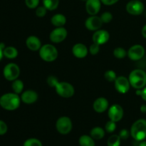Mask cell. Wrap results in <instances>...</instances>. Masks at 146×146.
<instances>
[{
	"label": "cell",
	"instance_id": "1",
	"mask_svg": "<svg viewBox=\"0 0 146 146\" xmlns=\"http://www.w3.org/2000/svg\"><path fill=\"white\" fill-rule=\"evenodd\" d=\"M21 102V97L15 93H7L0 97V106L6 111H15Z\"/></svg>",
	"mask_w": 146,
	"mask_h": 146
},
{
	"label": "cell",
	"instance_id": "2",
	"mask_svg": "<svg viewBox=\"0 0 146 146\" xmlns=\"http://www.w3.org/2000/svg\"><path fill=\"white\" fill-rule=\"evenodd\" d=\"M131 135L135 141H144L146 138V120L138 119L133 123L131 128Z\"/></svg>",
	"mask_w": 146,
	"mask_h": 146
},
{
	"label": "cell",
	"instance_id": "3",
	"mask_svg": "<svg viewBox=\"0 0 146 146\" xmlns=\"http://www.w3.org/2000/svg\"><path fill=\"white\" fill-rule=\"evenodd\" d=\"M131 86L135 89H142L146 86V72L142 69H135L128 76Z\"/></svg>",
	"mask_w": 146,
	"mask_h": 146
},
{
	"label": "cell",
	"instance_id": "4",
	"mask_svg": "<svg viewBox=\"0 0 146 146\" xmlns=\"http://www.w3.org/2000/svg\"><path fill=\"white\" fill-rule=\"evenodd\" d=\"M58 55V50L53 44H44L39 49V56L46 62H53L56 59Z\"/></svg>",
	"mask_w": 146,
	"mask_h": 146
},
{
	"label": "cell",
	"instance_id": "5",
	"mask_svg": "<svg viewBox=\"0 0 146 146\" xmlns=\"http://www.w3.org/2000/svg\"><path fill=\"white\" fill-rule=\"evenodd\" d=\"M54 88H55L56 92L59 96L62 98H68L72 97L75 93L74 87L70 83L66 81H57Z\"/></svg>",
	"mask_w": 146,
	"mask_h": 146
},
{
	"label": "cell",
	"instance_id": "6",
	"mask_svg": "<svg viewBox=\"0 0 146 146\" xmlns=\"http://www.w3.org/2000/svg\"><path fill=\"white\" fill-rule=\"evenodd\" d=\"M73 128L72 121L69 117L61 116L56 122V128L61 135H67L71 131Z\"/></svg>",
	"mask_w": 146,
	"mask_h": 146
},
{
	"label": "cell",
	"instance_id": "7",
	"mask_svg": "<svg viewBox=\"0 0 146 146\" xmlns=\"http://www.w3.org/2000/svg\"><path fill=\"white\" fill-rule=\"evenodd\" d=\"M3 75L7 81H14L17 79L20 75L19 67L14 63H9L4 66L3 69Z\"/></svg>",
	"mask_w": 146,
	"mask_h": 146
},
{
	"label": "cell",
	"instance_id": "8",
	"mask_svg": "<svg viewBox=\"0 0 146 146\" xmlns=\"http://www.w3.org/2000/svg\"><path fill=\"white\" fill-rule=\"evenodd\" d=\"M126 11L131 15L138 16L144 12L145 7L141 0H131L127 3Z\"/></svg>",
	"mask_w": 146,
	"mask_h": 146
},
{
	"label": "cell",
	"instance_id": "9",
	"mask_svg": "<svg viewBox=\"0 0 146 146\" xmlns=\"http://www.w3.org/2000/svg\"><path fill=\"white\" fill-rule=\"evenodd\" d=\"M67 35H68V31L66 29L62 27H56L54 30L51 31L50 33L49 38L51 42L54 44H58L66 38Z\"/></svg>",
	"mask_w": 146,
	"mask_h": 146
},
{
	"label": "cell",
	"instance_id": "10",
	"mask_svg": "<svg viewBox=\"0 0 146 146\" xmlns=\"http://www.w3.org/2000/svg\"><path fill=\"white\" fill-rule=\"evenodd\" d=\"M145 53V48L142 45L135 44V45L132 46L127 51V56L131 60L136 61L143 58Z\"/></svg>",
	"mask_w": 146,
	"mask_h": 146
},
{
	"label": "cell",
	"instance_id": "11",
	"mask_svg": "<svg viewBox=\"0 0 146 146\" xmlns=\"http://www.w3.org/2000/svg\"><path fill=\"white\" fill-rule=\"evenodd\" d=\"M124 115V111L122 106L118 104H113L108 109V118L111 121L117 123L121 121Z\"/></svg>",
	"mask_w": 146,
	"mask_h": 146
},
{
	"label": "cell",
	"instance_id": "12",
	"mask_svg": "<svg viewBox=\"0 0 146 146\" xmlns=\"http://www.w3.org/2000/svg\"><path fill=\"white\" fill-rule=\"evenodd\" d=\"M114 83H115V90L120 94H125L129 91L131 84L128 78H126L123 76H120L117 77Z\"/></svg>",
	"mask_w": 146,
	"mask_h": 146
},
{
	"label": "cell",
	"instance_id": "13",
	"mask_svg": "<svg viewBox=\"0 0 146 146\" xmlns=\"http://www.w3.org/2000/svg\"><path fill=\"white\" fill-rule=\"evenodd\" d=\"M103 21L101 17L96 15L90 16L85 21V27L89 31H96L100 29L103 25Z\"/></svg>",
	"mask_w": 146,
	"mask_h": 146
},
{
	"label": "cell",
	"instance_id": "14",
	"mask_svg": "<svg viewBox=\"0 0 146 146\" xmlns=\"http://www.w3.org/2000/svg\"><path fill=\"white\" fill-rule=\"evenodd\" d=\"M93 42L101 46L105 44L108 41L110 38V34L108 31L104 29H98L93 34Z\"/></svg>",
	"mask_w": 146,
	"mask_h": 146
},
{
	"label": "cell",
	"instance_id": "15",
	"mask_svg": "<svg viewBox=\"0 0 146 146\" xmlns=\"http://www.w3.org/2000/svg\"><path fill=\"white\" fill-rule=\"evenodd\" d=\"M101 0H87L86 1V10L89 15H96L101 8Z\"/></svg>",
	"mask_w": 146,
	"mask_h": 146
},
{
	"label": "cell",
	"instance_id": "16",
	"mask_svg": "<svg viewBox=\"0 0 146 146\" xmlns=\"http://www.w3.org/2000/svg\"><path fill=\"white\" fill-rule=\"evenodd\" d=\"M94 110L98 113H102L106 111L109 108L108 101L104 97H99L96 98L93 104Z\"/></svg>",
	"mask_w": 146,
	"mask_h": 146
},
{
	"label": "cell",
	"instance_id": "17",
	"mask_svg": "<svg viewBox=\"0 0 146 146\" xmlns=\"http://www.w3.org/2000/svg\"><path fill=\"white\" fill-rule=\"evenodd\" d=\"M21 100L24 104H32L38 100V94L34 90H27L21 93Z\"/></svg>",
	"mask_w": 146,
	"mask_h": 146
},
{
	"label": "cell",
	"instance_id": "18",
	"mask_svg": "<svg viewBox=\"0 0 146 146\" xmlns=\"http://www.w3.org/2000/svg\"><path fill=\"white\" fill-rule=\"evenodd\" d=\"M72 53L74 56L76 58H84L88 54V49L85 44L82 43H78L73 46Z\"/></svg>",
	"mask_w": 146,
	"mask_h": 146
},
{
	"label": "cell",
	"instance_id": "19",
	"mask_svg": "<svg viewBox=\"0 0 146 146\" xmlns=\"http://www.w3.org/2000/svg\"><path fill=\"white\" fill-rule=\"evenodd\" d=\"M26 46L30 51H39L41 47V41L36 36H30L26 39Z\"/></svg>",
	"mask_w": 146,
	"mask_h": 146
},
{
	"label": "cell",
	"instance_id": "20",
	"mask_svg": "<svg viewBox=\"0 0 146 146\" xmlns=\"http://www.w3.org/2000/svg\"><path fill=\"white\" fill-rule=\"evenodd\" d=\"M51 23L56 27H62L66 23V18L62 14H56L51 17Z\"/></svg>",
	"mask_w": 146,
	"mask_h": 146
},
{
	"label": "cell",
	"instance_id": "21",
	"mask_svg": "<svg viewBox=\"0 0 146 146\" xmlns=\"http://www.w3.org/2000/svg\"><path fill=\"white\" fill-rule=\"evenodd\" d=\"M18 50L14 46H7L3 50L4 56L9 59H14L18 56Z\"/></svg>",
	"mask_w": 146,
	"mask_h": 146
},
{
	"label": "cell",
	"instance_id": "22",
	"mask_svg": "<svg viewBox=\"0 0 146 146\" xmlns=\"http://www.w3.org/2000/svg\"><path fill=\"white\" fill-rule=\"evenodd\" d=\"M105 131L104 129H103L101 127H94V128L91 130V132H90V135L94 138V140H96V141H99L101 140L102 138H104V137L105 136Z\"/></svg>",
	"mask_w": 146,
	"mask_h": 146
},
{
	"label": "cell",
	"instance_id": "23",
	"mask_svg": "<svg viewBox=\"0 0 146 146\" xmlns=\"http://www.w3.org/2000/svg\"><path fill=\"white\" fill-rule=\"evenodd\" d=\"M80 146H95V140L88 135H81L78 140Z\"/></svg>",
	"mask_w": 146,
	"mask_h": 146
},
{
	"label": "cell",
	"instance_id": "24",
	"mask_svg": "<svg viewBox=\"0 0 146 146\" xmlns=\"http://www.w3.org/2000/svg\"><path fill=\"white\" fill-rule=\"evenodd\" d=\"M24 83L20 79H16L14 81H12V84H11V88H12L14 93L17 94H20L23 92V90H24Z\"/></svg>",
	"mask_w": 146,
	"mask_h": 146
},
{
	"label": "cell",
	"instance_id": "25",
	"mask_svg": "<svg viewBox=\"0 0 146 146\" xmlns=\"http://www.w3.org/2000/svg\"><path fill=\"white\" fill-rule=\"evenodd\" d=\"M43 6L48 11H54L56 9L59 4V0H42Z\"/></svg>",
	"mask_w": 146,
	"mask_h": 146
},
{
	"label": "cell",
	"instance_id": "26",
	"mask_svg": "<svg viewBox=\"0 0 146 146\" xmlns=\"http://www.w3.org/2000/svg\"><path fill=\"white\" fill-rule=\"evenodd\" d=\"M121 139L118 135H111L107 141V145L108 146H120L121 145Z\"/></svg>",
	"mask_w": 146,
	"mask_h": 146
},
{
	"label": "cell",
	"instance_id": "27",
	"mask_svg": "<svg viewBox=\"0 0 146 146\" xmlns=\"http://www.w3.org/2000/svg\"><path fill=\"white\" fill-rule=\"evenodd\" d=\"M113 56L117 58H124L127 56V51L122 47H117L113 50Z\"/></svg>",
	"mask_w": 146,
	"mask_h": 146
},
{
	"label": "cell",
	"instance_id": "28",
	"mask_svg": "<svg viewBox=\"0 0 146 146\" xmlns=\"http://www.w3.org/2000/svg\"><path fill=\"white\" fill-rule=\"evenodd\" d=\"M23 146H42L41 141L37 138H29L24 141Z\"/></svg>",
	"mask_w": 146,
	"mask_h": 146
},
{
	"label": "cell",
	"instance_id": "29",
	"mask_svg": "<svg viewBox=\"0 0 146 146\" xmlns=\"http://www.w3.org/2000/svg\"><path fill=\"white\" fill-rule=\"evenodd\" d=\"M104 77H105L106 80L109 82H113L115 81L116 78L118 76H116V74L113 70H108L104 74Z\"/></svg>",
	"mask_w": 146,
	"mask_h": 146
},
{
	"label": "cell",
	"instance_id": "30",
	"mask_svg": "<svg viewBox=\"0 0 146 146\" xmlns=\"http://www.w3.org/2000/svg\"><path fill=\"white\" fill-rule=\"evenodd\" d=\"M115 129H116V123L114 122V121L110 120L106 123L105 130L108 133H112L115 131Z\"/></svg>",
	"mask_w": 146,
	"mask_h": 146
},
{
	"label": "cell",
	"instance_id": "31",
	"mask_svg": "<svg viewBox=\"0 0 146 146\" xmlns=\"http://www.w3.org/2000/svg\"><path fill=\"white\" fill-rule=\"evenodd\" d=\"M101 19L104 24H108L110 23L113 19V15L109 11H105L101 15Z\"/></svg>",
	"mask_w": 146,
	"mask_h": 146
},
{
	"label": "cell",
	"instance_id": "32",
	"mask_svg": "<svg viewBox=\"0 0 146 146\" xmlns=\"http://www.w3.org/2000/svg\"><path fill=\"white\" fill-rule=\"evenodd\" d=\"M47 13V9L44 6H40L36 8V15L39 18H42L46 16Z\"/></svg>",
	"mask_w": 146,
	"mask_h": 146
},
{
	"label": "cell",
	"instance_id": "33",
	"mask_svg": "<svg viewBox=\"0 0 146 146\" xmlns=\"http://www.w3.org/2000/svg\"><path fill=\"white\" fill-rule=\"evenodd\" d=\"M40 0H25V4L28 8L36 9L38 7Z\"/></svg>",
	"mask_w": 146,
	"mask_h": 146
},
{
	"label": "cell",
	"instance_id": "34",
	"mask_svg": "<svg viewBox=\"0 0 146 146\" xmlns=\"http://www.w3.org/2000/svg\"><path fill=\"white\" fill-rule=\"evenodd\" d=\"M100 51V45L98 44H95V43H93L89 47V49H88V51H89L90 54L91 55H96Z\"/></svg>",
	"mask_w": 146,
	"mask_h": 146
},
{
	"label": "cell",
	"instance_id": "35",
	"mask_svg": "<svg viewBox=\"0 0 146 146\" xmlns=\"http://www.w3.org/2000/svg\"><path fill=\"white\" fill-rule=\"evenodd\" d=\"M8 131V126L4 121L0 120V135H4Z\"/></svg>",
	"mask_w": 146,
	"mask_h": 146
},
{
	"label": "cell",
	"instance_id": "36",
	"mask_svg": "<svg viewBox=\"0 0 146 146\" xmlns=\"http://www.w3.org/2000/svg\"><path fill=\"white\" fill-rule=\"evenodd\" d=\"M131 135V132L127 129H122L119 133V136L121 140H127Z\"/></svg>",
	"mask_w": 146,
	"mask_h": 146
},
{
	"label": "cell",
	"instance_id": "37",
	"mask_svg": "<svg viewBox=\"0 0 146 146\" xmlns=\"http://www.w3.org/2000/svg\"><path fill=\"white\" fill-rule=\"evenodd\" d=\"M57 81H58V79H57L56 77L53 76H48V79H47V83H48V86L51 87H54V86L56 84Z\"/></svg>",
	"mask_w": 146,
	"mask_h": 146
},
{
	"label": "cell",
	"instance_id": "38",
	"mask_svg": "<svg viewBox=\"0 0 146 146\" xmlns=\"http://www.w3.org/2000/svg\"><path fill=\"white\" fill-rule=\"evenodd\" d=\"M119 0H101V3L106 6H111L116 4Z\"/></svg>",
	"mask_w": 146,
	"mask_h": 146
},
{
	"label": "cell",
	"instance_id": "39",
	"mask_svg": "<svg viewBox=\"0 0 146 146\" xmlns=\"http://www.w3.org/2000/svg\"><path fill=\"white\" fill-rule=\"evenodd\" d=\"M141 96L144 101H146V86L144 87L143 88L141 89Z\"/></svg>",
	"mask_w": 146,
	"mask_h": 146
},
{
	"label": "cell",
	"instance_id": "40",
	"mask_svg": "<svg viewBox=\"0 0 146 146\" xmlns=\"http://www.w3.org/2000/svg\"><path fill=\"white\" fill-rule=\"evenodd\" d=\"M141 34H142L143 36L145 38H146V24L144 25V27H143L142 30H141Z\"/></svg>",
	"mask_w": 146,
	"mask_h": 146
},
{
	"label": "cell",
	"instance_id": "41",
	"mask_svg": "<svg viewBox=\"0 0 146 146\" xmlns=\"http://www.w3.org/2000/svg\"><path fill=\"white\" fill-rule=\"evenodd\" d=\"M141 111L143 113H146V105H143L141 107Z\"/></svg>",
	"mask_w": 146,
	"mask_h": 146
},
{
	"label": "cell",
	"instance_id": "42",
	"mask_svg": "<svg viewBox=\"0 0 146 146\" xmlns=\"http://www.w3.org/2000/svg\"><path fill=\"white\" fill-rule=\"evenodd\" d=\"M3 56H4V54H3V49L0 47V61L2 59Z\"/></svg>",
	"mask_w": 146,
	"mask_h": 146
},
{
	"label": "cell",
	"instance_id": "43",
	"mask_svg": "<svg viewBox=\"0 0 146 146\" xmlns=\"http://www.w3.org/2000/svg\"><path fill=\"white\" fill-rule=\"evenodd\" d=\"M138 146H146V141H141V143H140Z\"/></svg>",
	"mask_w": 146,
	"mask_h": 146
},
{
	"label": "cell",
	"instance_id": "44",
	"mask_svg": "<svg viewBox=\"0 0 146 146\" xmlns=\"http://www.w3.org/2000/svg\"><path fill=\"white\" fill-rule=\"evenodd\" d=\"M144 14H145V17L146 18V10H145V11H144Z\"/></svg>",
	"mask_w": 146,
	"mask_h": 146
},
{
	"label": "cell",
	"instance_id": "45",
	"mask_svg": "<svg viewBox=\"0 0 146 146\" xmlns=\"http://www.w3.org/2000/svg\"><path fill=\"white\" fill-rule=\"evenodd\" d=\"M81 1H86L87 0H81Z\"/></svg>",
	"mask_w": 146,
	"mask_h": 146
}]
</instances>
